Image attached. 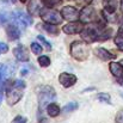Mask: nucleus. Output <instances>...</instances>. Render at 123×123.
Segmentation results:
<instances>
[{"label":"nucleus","instance_id":"23","mask_svg":"<svg viewBox=\"0 0 123 123\" xmlns=\"http://www.w3.org/2000/svg\"><path fill=\"white\" fill-rule=\"evenodd\" d=\"M78 108H79V104H78L77 102H71V103H68V104H66V105L63 106V111L71 112V111H75Z\"/></svg>","mask_w":123,"mask_h":123},{"label":"nucleus","instance_id":"4","mask_svg":"<svg viewBox=\"0 0 123 123\" xmlns=\"http://www.w3.org/2000/svg\"><path fill=\"white\" fill-rule=\"evenodd\" d=\"M69 53H71V56L73 59H75L77 61L87 60L88 55H90L88 43H86L85 41H74L71 44Z\"/></svg>","mask_w":123,"mask_h":123},{"label":"nucleus","instance_id":"14","mask_svg":"<svg viewBox=\"0 0 123 123\" xmlns=\"http://www.w3.org/2000/svg\"><path fill=\"white\" fill-rule=\"evenodd\" d=\"M94 54L102 61H110V60H114L116 57L115 54H112L111 51H109V50H106L104 48H96L94 49Z\"/></svg>","mask_w":123,"mask_h":123},{"label":"nucleus","instance_id":"31","mask_svg":"<svg viewBox=\"0 0 123 123\" xmlns=\"http://www.w3.org/2000/svg\"><path fill=\"white\" fill-rule=\"evenodd\" d=\"M2 102V84L0 82V104Z\"/></svg>","mask_w":123,"mask_h":123},{"label":"nucleus","instance_id":"10","mask_svg":"<svg viewBox=\"0 0 123 123\" xmlns=\"http://www.w3.org/2000/svg\"><path fill=\"white\" fill-rule=\"evenodd\" d=\"M84 30V23L79 22H71L67 25H63L62 31L67 35H77V34H81Z\"/></svg>","mask_w":123,"mask_h":123},{"label":"nucleus","instance_id":"34","mask_svg":"<svg viewBox=\"0 0 123 123\" xmlns=\"http://www.w3.org/2000/svg\"><path fill=\"white\" fill-rule=\"evenodd\" d=\"M19 1H20V2H23V4H24V2H26V1H28V0H19Z\"/></svg>","mask_w":123,"mask_h":123},{"label":"nucleus","instance_id":"13","mask_svg":"<svg viewBox=\"0 0 123 123\" xmlns=\"http://www.w3.org/2000/svg\"><path fill=\"white\" fill-rule=\"evenodd\" d=\"M6 34L11 41L18 40L20 37V28L16 23H11L6 25Z\"/></svg>","mask_w":123,"mask_h":123},{"label":"nucleus","instance_id":"25","mask_svg":"<svg viewBox=\"0 0 123 123\" xmlns=\"http://www.w3.org/2000/svg\"><path fill=\"white\" fill-rule=\"evenodd\" d=\"M31 51L34 54H36V55H40L42 53V45L38 44L37 42H32L31 43Z\"/></svg>","mask_w":123,"mask_h":123},{"label":"nucleus","instance_id":"35","mask_svg":"<svg viewBox=\"0 0 123 123\" xmlns=\"http://www.w3.org/2000/svg\"><path fill=\"white\" fill-rule=\"evenodd\" d=\"M120 62H121V65H122V66H123V60H121V61H120Z\"/></svg>","mask_w":123,"mask_h":123},{"label":"nucleus","instance_id":"6","mask_svg":"<svg viewBox=\"0 0 123 123\" xmlns=\"http://www.w3.org/2000/svg\"><path fill=\"white\" fill-rule=\"evenodd\" d=\"M12 18H13L14 23H16L19 28H22V29H25L28 25H31V24H32L31 14H30V13L28 14V13L20 11V10L13 12V13H12Z\"/></svg>","mask_w":123,"mask_h":123},{"label":"nucleus","instance_id":"12","mask_svg":"<svg viewBox=\"0 0 123 123\" xmlns=\"http://www.w3.org/2000/svg\"><path fill=\"white\" fill-rule=\"evenodd\" d=\"M13 54H14V57L19 61V62H28L30 60V56H29V53L26 50V48L24 45H18L13 49Z\"/></svg>","mask_w":123,"mask_h":123},{"label":"nucleus","instance_id":"22","mask_svg":"<svg viewBox=\"0 0 123 123\" xmlns=\"http://www.w3.org/2000/svg\"><path fill=\"white\" fill-rule=\"evenodd\" d=\"M97 99H98L99 102H102V103L111 104V97H110V94H109V93H104V92L98 93V94H97Z\"/></svg>","mask_w":123,"mask_h":123},{"label":"nucleus","instance_id":"11","mask_svg":"<svg viewBox=\"0 0 123 123\" xmlns=\"http://www.w3.org/2000/svg\"><path fill=\"white\" fill-rule=\"evenodd\" d=\"M109 69L110 73L118 80L120 84L123 82V66L121 62H110L109 63Z\"/></svg>","mask_w":123,"mask_h":123},{"label":"nucleus","instance_id":"5","mask_svg":"<svg viewBox=\"0 0 123 123\" xmlns=\"http://www.w3.org/2000/svg\"><path fill=\"white\" fill-rule=\"evenodd\" d=\"M40 17L42 18L43 22L45 23H50V24H55V25H60L63 22V17L60 12L51 10L49 7L42 8L40 12Z\"/></svg>","mask_w":123,"mask_h":123},{"label":"nucleus","instance_id":"21","mask_svg":"<svg viewBox=\"0 0 123 123\" xmlns=\"http://www.w3.org/2000/svg\"><path fill=\"white\" fill-rule=\"evenodd\" d=\"M41 2L45 7L53 8V7H55V6L61 5V4H62V0H41Z\"/></svg>","mask_w":123,"mask_h":123},{"label":"nucleus","instance_id":"9","mask_svg":"<svg viewBox=\"0 0 123 123\" xmlns=\"http://www.w3.org/2000/svg\"><path fill=\"white\" fill-rule=\"evenodd\" d=\"M77 77L72 73H67V72H63L59 75V82L65 87V88H69L72 86H74L77 84Z\"/></svg>","mask_w":123,"mask_h":123},{"label":"nucleus","instance_id":"29","mask_svg":"<svg viewBox=\"0 0 123 123\" xmlns=\"http://www.w3.org/2000/svg\"><path fill=\"white\" fill-rule=\"evenodd\" d=\"M7 20H8V17H7V14H6V13H2V12H0V25H4V24H6V23H7Z\"/></svg>","mask_w":123,"mask_h":123},{"label":"nucleus","instance_id":"37","mask_svg":"<svg viewBox=\"0 0 123 123\" xmlns=\"http://www.w3.org/2000/svg\"><path fill=\"white\" fill-rule=\"evenodd\" d=\"M11 1H12V2H16V0H11Z\"/></svg>","mask_w":123,"mask_h":123},{"label":"nucleus","instance_id":"33","mask_svg":"<svg viewBox=\"0 0 123 123\" xmlns=\"http://www.w3.org/2000/svg\"><path fill=\"white\" fill-rule=\"evenodd\" d=\"M85 1H86V2H87V4H91V2H92V1H93V0H85Z\"/></svg>","mask_w":123,"mask_h":123},{"label":"nucleus","instance_id":"26","mask_svg":"<svg viewBox=\"0 0 123 123\" xmlns=\"http://www.w3.org/2000/svg\"><path fill=\"white\" fill-rule=\"evenodd\" d=\"M37 40L41 42V44H43V45H44V47H45V48H47L48 50H51V48H53V47H51L50 42L47 41V40H45V38H44V37H43L42 35H38V36H37Z\"/></svg>","mask_w":123,"mask_h":123},{"label":"nucleus","instance_id":"36","mask_svg":"<svg viewBox=\"0 0 123 123\" xmlns=\"http://www.w3.org/2000/svg\"><path fill=\"white\" fill-rule=\"evenodd\" d=\"M121 97H122V98H123V92H121Z\"/></svg>","mask_w":123,"mask_h":123},{"label":"nucleus","instance_id":"3","mask_svg":"<svg viewBox=\"0 0 123 123\" xmlns=\"http://www.w3.org/2000/svg\"><path fill=\"white\" fill-rule=\"evenodd\" d=\"M37 98H38V104H40V110L47 108L48 104L54 102L56 99V92L55 88L48 85H43L37 88Z\"/></svg>","mask_w":123,"mask_h":123},{"label":"nucleus","instance_id":"27","mask_svg":"<svg viewBox=\"0 0 123 123\" xmlns=\"http://www.w3.org/2000/svg\"><path fill=\"white\" fill-rule=\"evenodd\" d=\"M11 123H28V120H26L24 116L18 115V116H16V117L12 120V122Z\"/></svg>","mask_w":123,"mask_h":123},{"label":"nucleus","instance_id":"1","mask_svg":"<svg viewBox=\"0 0 123 123\" xmlns=\"http://www.w3.org/2000/svg\"><path fill=\"white\" fill-rule=\"evenodd\" d=\"M112 35V29L111 28H105V24H92L85 28L81 31V40L86 43H93L97 41H106L111 37Z\"/></svg>","mask_w":123,"mask_h":123},{"label":"nucleus","instance_id":"20","mask_svg":"<svg viewBox=\"0 0 123 123\" xmlns=\"http://www.w3.org/2000/svg\"><path fill=\"white\" fill-rule=\"evenodd\" d=\"M115 44L118 50L123 51V28H120L117 31V35L115 36Z\"/></svg>","mask_w":123,"mask_h":123},{"label":"nucleus","instance_id":"2","mask_svg":"<svg viewBox=\"0 0 123 123\" xmlns=\"http://www.w3.org/2000/svg\"><path fill=\"white\" fill-rule=\"evenodd\" d=\"M26 87V84L24 80H14L13 82H10L6 87V99L8 105H16L23 97L24 90Z\"/></svg>","mask_w":123,"mask_h":123},{"label":"nucleus","instance_id":"28","mask_svg":"<svg viewBox=\"0 0 123 123\" xmlns=\"http://www.w3.org/2000/svg\"><path fill=\"white\" fill-rule=\"evenodd\" d=\"M115 122L116 123H123V109L117 112V115H116V117H115Z\"/></svg>","mask_w":123,"mask_h":123},{"label":"nucleus","instance_id":"38","mask_svg":"<svg viewBox=\"0 0 123 123\" xmlns=\"http://www.w3.org/2000/svg\"><path fill=\"white\" fill-rule=\"evenodd\" d=\"M71 1H72V0H71Z\"/></svg>","mask_w":123,"mask_h":123},{"label":"nucleus","instance_id":"19","mask_svg":"<svg viewBox=\"0 0 123 123\" xmlns=\"http://www.w3.org/2000/svg\"><path fill=\"white\" fill-rule=\"evenodd\" d=\"M42 28L47 31V32H49L50 35H54V36H56L57 34H59V29H57V26L55 25V24H50V23H43L41 24Z\"/></svg>","mask_w":123,"mask_h":123},{"label":"nucleus","instance_id":"17","mask_svg":"<svg viewBox=\"0 0 123 123\" xmlns=\"http://www.w3.org/2000/svg\"><path fill=\"white\" fill-rule=\"evenodd\" d=\"M45 110H47V114L50 116V117H56V116H59L60 115V106L57 105V104H55V103H50V104H48L47 105V108H45Z\"/></svg>","mask_w":123,"mask_h":123},{"label":"nucleus","instance_id":"32","mask_svg":"<svg viewBox=\"0 0 123 123\" xmlns=\"http://www.w3.org/2000/svg\"><path fill=\"white\" fill-rule=\"evenodd\" d=\"M120 10H121V13L123 14V0H121V2H120Z\"/></svg>","mask_w":123,"mask_h":123},{"label":"nucleus","instance_id":"18","mask_svg":"<svg viewBox=\"0 0 123 123\" xmlns=\"http://www.w3.org/2000/svg\"><path fill=\"white\" fill-rule=\"evenodd\" d=\"M103 6H104V10L109 13H115L117 8L116 0H103Z\"/></svg>","mask_w":123,"mask_h":123},{"label":"nucleus","instance_id":"30","mask_svg":"<svg viewBox=\"0 0 123 123\" xmlns=\"http://www.w3.org/2000/svg\"><path fill=\"white\" fill-rule=\"evenodd\" d=\"M7 51H8V45L5 44V43H2V42H0V53L1 54H5Z\"/></svg>","mask_w":123,"mask_h":123},{"label":"nucleus","instance_id":"24","mask_svg":"<svg viewBox=\"0 0 123 123\" xmlns=\"http://www.w3.org/2000/svg\"><path fill=\"white\" fill-rule=\"evenodd\" d=\"M38 63H40V66L41 67H48L49 65H50V59L47 56V55H41V56H38Z\"/></svg>","mask_w":123,"mask_h":123},{"label":"nucleus","instance_id":"7","mask_svg":"<svg viewBox=\"0 0 123 123\" xmlns=\"http://www.w3.org/2000/svg\"><path fill=\"white\" fill-rule=\"evenodd\" d=\"M79 20L84 24H91V23H94L97 20V14H96L93 6L87 5V6L82 7L81 11H80Z\"/></svg>","mask_w":123,"mask_h":123},{"label":"nucleus","instance_id":"15","mask_svg":"<svg viewBox=\"0 0 123 123\" xmlns=\"http://www.w3.org/2000/svg\"><path fill=\"white\" fill-rule=\"evenodd\" d=\"M13 71L14 67H12L11 65H1L0 66V82L4 84L11 75H13Z\"/></svg>","mask_w":123,"mask_h":123},{"label":"nucleus","instance_id":"16","mask_svg":"<svg viewBox=\"0 0 123 123\" xmlns=\"http://www.w3.org/2000/svg\"><path fill=\"white\" fill-rule=\"evenodd\" d=\"M28 10H29V13H30L31 16L40 14V12H41V10H42V6H41V4H40V0H31L30 4H29Z\"/></svg>","mask_w":123,"mask_h":123},{"label":"nucleus","instance_id":"8","mask_svg":"<svg viewBox=\"0 0 123 123\" xmlns=\"http://www.w3.org/2000/svg\"><path fill=\"white\" fill-rule=\"evenodd\" d=\"M61 14H62L63 19H66L68 22H77L79 19L80 12L73 6H65L61 10Z\"/></svg>","mask_w":123,"mask_h":123}]
</instances>
